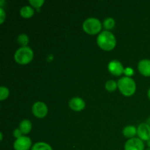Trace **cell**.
Wrapping results in <instances>:
<instances>
[{"label":"cell","mask_w":150,"mask_h":150,"mask_svg":"<svg viewBox=\"0 0 150 150\" xmlns=\"http://www.w3.org/2000/svg\"><path fill=\"white\" fill-rule=\"evenodd\" d=\"M97 42L101 49L108 51L115 48L117 40L115 36L111 32L108 31H103L98 36Z\"/></svg>","instance_id":"6da1fadb"},{"label":"cell","mask_w":150,"mask_h":150,"mask_svg":"<svg viewBox=\"0 0 150 150\" xmlns=\"http://www.w3.org/2000/svg\"><path fill=\"white\" fill-rule=\"evenodd\" d=\"M118 88L121 93L126 97L132 96L136 92V84L133 79L127 76L121 78L117 82Z\"/></svg>","instance_id":"7a4b0ae2"},{"label":"cell","mask_w":150,"mask_h":150,"mask_svg":"<svg viewBox=\"0 0 150 150\" xmlns=\"http://www.w3.org/2000/svg\"><path fill=\"white\" fill-rule=\"evenodd\" d=\"M34 57V53L29 47H21L15 53L14 58L16 62L21 65H25L30 62Z\"/></svg>","instance_id":"3957f363"},{"label":"cell","mask_w":150,"mask_h":150,"mask_svg":"<svg viewBox=\"0 0 150 150\" xmlns=\"http://www.w3.org/2000/svg\"><path fill=\"white\" fill-rule=\"evenodd\" d=\"M102 29V23L95 18H89L83 23V29L88 35H97Z\"/></svg>","instance_id":"277c9868"},{"label":"cell","mask_w":150,"mask_h":150,"mask_svg":"<svg viewBox=\"0 0 150 150\" xmlns=\"http://www.w3.org/2000/svg\"><path fill=\"white\" fill-rule=\"evenodd\" d=\"M32 113L38 118L42 119L48 114V107L44 103L37 102L32 105Z\"/></svg>","instance_id":"5b68a950"},{"label":"cell","mask_w":150,"mask_h":150,"mask_svg":"<svg viewBox=\"0 0 150 150\" xmlns=\"http://www.w3.org/2000/svg\"><path fill=\"white\" fill-rule=\"evenodd\" d=\"M32 146V141L27 136H22L14 142L15 150H29Z\"/></svg>","instance_id":"8992f818"},{"label":"cell","mask_w":150,"mask_h":150,"mask_svg":"<svg viewBox=\"0 0 150 150\" xmlns=\"http://www.w3.org/2000/svg\"><path fill=\"white\" fill-rule=\"evenodd\" d=\"M144 144L139 138H133L127 141L125 144V150H144Z\"/></svg>","instance_id":"52a82bcc"},{"label":"cell","mask_w":150,"mask_h":150,"mask_svg":"<svg viewBox=\"0 0 150 150\" xmlns=\"http://www.w3.org/2000/svg\"><path fill=\"white\" fill-rule=\"evenodd\" d=\"M108 69L110 73L116 76H120L124 73L125 69L120 62L117 60H113L110 62L108 65Z\"/></svg>","instance_id":"ba28073f"},{"label":"cell","mask_w":150,"mask_h":150,"mask_svg":"<svg viewBox=\"0 0 150 150\" xmlns=\"http://www.w3.org/2000/svg\"><path fill=\"white\" fill-rule=\"evenodd\" d=\"M137 135L142 141L147 142L150 139V126L147 123H142L137 128Z\"/></svg>","instance_id":"9c48e42d"},{"label":"cell","mask_w":150,"mask_h":150,"mask_svg":"<svg viewBox=\"0 0 150 150\" xmlns=\"http://www.w3.org/2000/svg\"><path fill=\"white\" fill-rule=\"evenodd\" d=\"M69 106L75 111H81L85 108V102L81 98H73L69 102Z\"/></svg>","instance_id":"30bf717a"},{"label":"cell","mask_w":150,"mask_h":150,"mask_svg":"<svg viewBox=\"0 0 150 150\" xmlns=\"http://www.w3.org/2000/svg\"><path fill=\"white\" fill-rule=\"evenodd\" d=\"M138 69L142 75L146 77L150 76V60L142 59L138 64Z\"/></svg>","instance_id":"8fae6325"},{"label":"cell","mask_w":150,"mask_h":150,"mask_svg":"<svg viewBox=\"0 0 150 150\" xmlns=\"http://www.w3.org/2000/svg\"><path fill=\"white\" fill-rule=\"evenodd\" d=\"M122 133L126 138H129V139H133L134 136L137 134V129L136 127L132 125L126 126L122 130Z\"/></svg>","instance_id":"7c38bea8"},{"label":"cell","mask_w":150,"mask_h":150,"mask_svg":"<svg viewBox=\"0 0 150 150\" xmlns=\"http://www.w3.org/2000/svg\"><path fill=\"white\" fill-rule=\"evenodd\" d=\"M35 10L30 6H24L20 10V14L23 18H30L33 16Z\"/></svg>","instance_id":"4fadbf2b"},{"label":"cell","mask_w":150,"mask_h":150,"mask_svg":"<svg viewBox=\"0 0 150 150\" xmlns=\"http://www.w3.org/2000/svg\"><path fill=\"white\" fill-rule=\"evenodd\" d=\"M32 123L29 120H24L21 122L20 125H19V129L22 132L23 134H28L32 130Z\"/></svg>","instance_id":"5bb4252c"},{"label":"cell","mask_w":150,"mask_h":150,"mask_svg":"<svg viewBox=\"0 0 150 150\" xmlns=\"http://www.w3.org/2000/svg\"><path fill=\"white\" fill-rule=\"evenodd\" d=\"M32 150H53L49 144L45 142H38L34 144Z\"/></svg>","instance_id":"9a60e30c"},{"label":"cell","mask_w":150,"mask_h":150,"mask_svg":"<svg viewBox=\"0 0 150 150\" xmlns=\"http://www.w3.org/2000/svg\"><path fill=\"white\" fill-rule=\"evenodd\" d=\"M17 41L22 47H26L29 43V37L26 34H21L18 37Z\"/></svg>","instance_id":"2e32d148"},{"label":"cell","mask_w":150,"mask_h":150,"mask_svg":"<svg viewBox=\"0 0 150 150\" xmlns=\"http://www.w3.org/2000/svg\"><path fill=\"white\" fill-rule=\"evenodd\" d=\"M115 26V21L113 18H107L103 22V27L106 30L112 29Z\"/></svg>","instance_id":"e0dca14e"},{"label":"cell","mask_w":150,"mask_h":150,"mask_svg":"<svg viewBox=\"0 0 150 150\" xmlns=\"http://www.w3.org/2000/svg\"><path fill=\"white\" fill-rule=\"evenodd\" d=\"M105 89L106 90H108V92H114L117 89L118 84H117V82L114 80H109L105 83Z\"/></svg>","instance_id":"ac0fdd59"},{"label":"cell","mask_w":150,"mask_h":150,"mask_svg":"<svg viewBox=\"0 0 150 150\" xmlns=\"http://www.w3.org/2000/svg\"><path fill=\"white\" fill-rule=\"evenodd\" d=\"M9 94H10V92H9V89L7 87L1 86L0 87V100H4L6 98H8Z\"/></svg>","instance_id":"d6986e66"},{"label":"cell","mask_w":150,"mask_h":150,"mask_svg":"<svg viewBox=\"0 0 150 150\" xmlns=\"http://www.w3.org/2000/svg\"><path fill=\"white\" fill-rule=\"evenodd\" d=\"M29 4L32 6H33L34 7H35L36 9H38L39 10L40 7H41L42 6V4H44L45 1L44 0H29Z\"/></svg>","instance_id":"ffe728a7"},{"label":"cell","mask_w":150,"mask_h":150,"mask_svg":"<svg viewBox=\"0 0 150 150\" xmlns=\"http://www.w3.org/2000/svg\"><path fill=\"white\" fill-rule=\"evenodd\" d=\"M5 17H6L5 12H4V10L1 7V8H0V23H1V24H2L4 21L5 20Z\"/></svg>","instance_id":"44dd1931"},{"label":"cell","mask_w":150,"mask_h":150,"mask_svg":"<svg viewBox=\"0 0 150 150\" xmlns=\"http://www.w3.org/2000/svg\"><path fill=\"white\" fill-rule=\"evenodd\" d=\"M22 134H23V133H22V132L21 131L20 129H19V128L15 129L14 131H13V135H14L15 137L16 138V139H19V138H21V137H22V136H22Z\"/></svg>","instance_id":"7402d4cb"},{"label":"cell","mask_w":150,"mask_h":150,"mask_svg":"<svg viewBox=\"0 0 150 150\" xmlns=\"http://www.w3.org/2000/svg\"><path fill=\"white\" fill-rule=\"evenodd\" d=\"M124 73H125V74L127 75V77H128V76H130L131 75H133V69H131V68L125 69V71H124Z\"/></svg>","instance_id":"603a6c76"},{"label":"cell","mask_w":150,"mask_h":150,"mask_svg":"<svg viewBox=\"0 0 150 150\" xmlns=\"http://www.w3.org/2000/svg\"><path fill=\"white\" fill-rule=\"evenodd\" d=\"M147 95H148V98H149V100H150V88L149 89V90H148Z\"/></svg>","instance_id":"cb8c5ba5"},{"label":"cell","mask_w":150,"mask_h":150,"mask_svg":"<svg viewBox=\"0 0 150 150\" xmlns=\"http://www.w3.org/2000/svg\"><path fill=\"white\" fill-rule=\"evenodd\" d=\"M147 145L148 146H149V148H150V139H149V140L147 141Z\"/></svg>","instance_id":"d4e9b609"},{"label":"cell","mask_w":150,"mask_h":150,"mask_svg":"<svg viewBox=\"0 0 150 150\" xmlns=\"http://www.w3.org/2000/svg\"><path fill=\"white\" fill-rule=\"evenodd\" d=\"M147 124L150 126V117H149V119L147 120Z\"/></svg>","instance_id":"484cf974"},{"label":"cell","mask_w":150,"mask_h":150,"mask_svg":"<svg viewBox=\"0 0 150 150\" xmlns=\"http://www.w3.org/2000/svg\"><path fill=\"white\" fill-rule=\"evenodd\" d=\"M0 136H1V141H2V139H3V136H2V133H0Z\"/></svg>","instance_id":"4316f807"},{"label":"cell","mask_w":150,"mask_h":150,"mask_svg":"<svg viewBox=\"0 0 150 150\" xmlns=\"http://www.w3.org/2000/svg\"><path fill=\"white\" fill-rule=\"evenodd\" d=\"M146 150H150V148H148V149H146Z\"/></svg>","instance_id":"83f0119b"}]
</instances>
